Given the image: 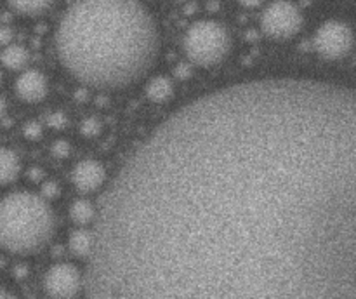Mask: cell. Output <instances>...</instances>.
<instances>
[{"instance_id": "6da1fadb", "label": "cell", "mask_w": 356, "mask_h": 299, "mask_svg": "<svg viewBox=\"0 0 356 299\" xmlns=\"http://www.w3.org/2000/svg\"><path fill=\"white\" fill-rule=\"evenodd\" d=\"M158 45L155 19L138 0H78L56 32L64 70L99 89L129 86L143 77Z\"/></svg>"}, {"instance_id": "7a4b0ae2", "label": "cell", "mask_w": 356, "mask_h": 299, "mask_svg": "<svg viewBox=\"0 0 356 299\" xmlns=\"http://www.w3.org/2000/svg\"><path fill=\"white\" fill-rule=\"evenodd\" d=\"M56 217L44 197L14 191L0 200V247L14 254L37 252L54 235Z\"/></svg>"}, {"instance_id": "3957f363", "label": "cell", "mask_w": 356, "mask_h": 299, "mask_svg": "<svg viewBox=\"0 0 356 299\" xmlns=\"http://www.w3.org/2000/svg\"><path fill=\"white\" fill-rule=\"evenodd\" d=\"M182 47L188 60L193 64L214 67L230 53L231 35L221 23L202 19L186 30Z\"/></svg>"}, {"instance_id": "277c9868", "label": "cell", "mask_w": 356, "mask_h": 299, "mask_svg": "<svg viewBox=\"0 0 356 299\" xmlns=\"http://www.w3.org/2000/svg\"><path fill=\"white\" fill-rule=\"evenodd\" d=\"M302 14L299 8L289 0H276L268 5L261 16V28L264 34L276 40H285L299 34L302 28Z\"/></svg>"}, {"instance_id": "5b68a950", "label": "cell", "mask_w": 356, "mask_h": 299, "mask_svg": "<svg viewBox=\"0 0 356 299\" xmlns=\"http://www.w3.org/2000/svg\"><path fill=\"white\" fill-rule=\"evenodd\" d=\"M316 53L329 61H337L348 56L353 49V30L348 23L329 19L320 25L313 38Z\"/></svg>"}, {"instance_id": "8992f818", "label": "cell", "mask_w": 356, "mask_h": 299, "mask_svg": "<svg viewBox=\"0 0 356 299\" xmlns=\"http://www.w3.org/2000/svg\"><path fill=\"white\" fill-rule=\"evenodd\" d=\"M82 285L80 272L70 263H58L44 275V291L51 298H73Z\"/></svg>"}, {"instance_id": "52a82bcc", "label": "cell", "mask_w": 356, "mask_h": 299, "mask_svg": "<svg viewBox=\"0 0 356 299\" xmlns=\"http://www.w3.org/2000/svg\"><path fill=\"white\" fill-rule=\"evenodd\" d=\"M104 180H106V171H104L103 164L93 158L78 162L71 171V183L82 193H91L103 187Z\"/></svg>"}, {"instance_id": "ba28073f", "label": "cell", "mask_w": 356, "mask_h": 299, "mask_svg": "<svg viewBox=\"0 0 356 299\" xmlns=\"http://www.w3.org/2000/svg\"><path fill=\"white\" fill-rule=\"evenodd\" d=\"M14 91L19 99L26 103L42 101L49 93V82L45 75L37 70H26L16 79Z\"/></svg>"}, {"instance_id": "9c48e42d", "label": "cell", "mask_w": 356, "mask_h": 299, "mask_svg": "<svg viewBox=\"0 0 356 299\" xmlns=\"http://www.w3.org/2000/svg\"><path fill=\"white\" fill-rule=\"evenodd\" d=\"M146 97L153 103H167L172 96H174V84L169 77L158 75L155 79L150 80L145 87Z\"/></svg>"}, {"instance_id": "30bf717a", "label": "cell", "mask_w": 356, "mask_h": 299, "mask_svg": "<svg viewBox=\"0 0 356 299\" xmlns=\"http://www.w3.org/2000/svg\"><path fill=\"white\" fill-rule=\"evenodd\" d=\"M21 162L9 148H0V184H9L19 176Z\"/></svg>"}, {"instance_id": "8fae6325", "label": "cell", "mask_w": 356, "mask_h": 299, "mask_svg": "<svg viewBox=\"0 0 356 299\" xmlns=\"http://www.w3.org/2000/svg\"><path fill=\"white\" fill-rule=\"evenodd\" d=\"M30 60V54L23 45H5V49L0 54V63L4 64L9 70H21Z\"/></svg>"}, {"instance_id": "7c38bea8", "label": "cell", "mask_w": 356, "mask_h": 299, "mask_svg": "<svg viewBox=\"0 0 356 299\" xmlns=\"http://www.w3.org/2000/svg\"><path fill=\"white\" fill-rule=\"evenodd\" d=\"M94 246V239L89 232L86 230H77L70 235V240H68V247H70V252L75 256H84L91 254Z\"/></svg>"}, {"instance_id": "4fadbf2b", "label": "cell", "mask_w": 356, "mask_h": 299, "mask_svg": "<svg viewBox=\"0 0 356 299\" xmlns=\"http://www.w3.org/2000/svg\"><path fill=\"white\" fill-rule=\"evenodd\" d=\"M8 2L16 12H19V14L35 16L47 11L54 0H8Z\"/></svg>"}, {"instance_id": "5bb4252c", "label": "cell", "mask_w": 356, "mask_h": 299, "mask_svg": "<svg viewBox=\"0 0 356 299\" xmlns=\"http://www.w3.org/2000/svg\"><path fill=\"white\" fill-rule=\"evenodd\" d=\"M96 216V209H94L93 204L89 200H84V198H77L73 200V204L70 206V217L73 223L77 224H89L91 221Z\"/></svg>"}, {"instance_id": "9a60e30c", "label": "cell", "mask_w": 356, "mask_h": 299, "mask_svg": "<svg viewBox=\"0 0 356 299\" xmlns=\"http://www.w3.org/2000/svg\"><path fill=\"white\" fill-rule=\"evenodd\" d=\"M101 129H103V125L96 117H87L80 123V134L84 138H96L101 134Z\"/></svg>"}, {"instance_id": "2e32d148", "label": "cell", "mask_w": 356, "mask_h": 299, "mask_svg": "<svg viewBox=\"0 0 356 299\" xmlns=\"http://www.w3.org/2000/svg\"><path fill=\"white\" fill-rule=\"evenodd\" d=\"M51 154L56 158H60V160H63V158H67L71 154V145L67 139H58V141L51 145Z\"/></svg>"}, {"instance_id": "e0dca14e", "label": "cell", "mask_w": 356, "mask_h": 299, "mask_svg": "<svg viewBox=\"0 0 356 299\" xmlns=\"http://www.w3.org/2000/svg\"><path fill=\"white\" fill-rule=\"evenodd\" d=\"M23 136H25L26 139H32V141H35V139H40L42 138V125L38 122H35V120L26 122L25 125H23Z\"/></svg>"}, {"instance_id": "ac0fdd59", "label": "cell", "mask_w": 356, "mask_h": 299, "mask_svg": "<svg viewBox=\"0 0 356 299\" xmlns=\"http://www.w3.org/2000/svg\"><path fill=\"white\" fill-rule=\"evenodd\" d=\"M47 123H49V125H51L52 129H58V131H60V129H64L68 125L67 113L52 112L51 115L47 117Z\"/></svg>"}, {"instance_id": "d6986e66", "label": "cell", "mask_w": 356, "mask_h": 299, "mask_svg": "<svg viewBox=\"0 0 356 299\" xmlns=\"http://www.w3.org/2000/svg\"><path fill=\"white\" fill-rule=\"evenodd\" d=\"M60 195V184L56 181H47V183L42 184V195L45 200H52V198H56Z\"/></svg>"}, {"instance_id": "ffe728a7", "label": "cell", "mask_w": 356, "mask_h": 299, "mask_svg": "<svg viewBox=\"0 0 356 299\" xmlns=\"http://www.w3.org/2000/svg\"><path fill=\"white\" fill-rule=\"evenodd\" d=\"M174 75L179 80H188L189 77H191V64L179 63L178 67L174 68Z\"/></svg>"}, {"instance_id": "44dd1931", "label": "cell", "mask_w": 356, "mask_h": 299, "mask_svg": "<svg viewBox=\"0 0 356 299\" xmlns=\"http://www.w3.org/2000/svg\"><path fill=\"white\" fill-rule=\"evenodd\" d=\"M28 272H30V268H28V265H25V263H19V265H16L14 268H12V275H14V278H18V280L28 277Z\"/></svg>"}, {"instance_id": "7402d4cb", "label": "cell", "mask_w": 356, "mask_h": 299, "mask_svg": "<svg viewBox=\"0 0 356 299\" xmlns=\"http://www.w3.org/2000/svg\"><path fill=\"white\" fill-rule=\"evenodd\" d=\"M28 178H30L32 181H40L42 178H44V171L38 167L30 169V171H28Z\"/></svg>"}, {"instance_id": "603a6c76", "label": "cell", "mask_w": 356, "mask_h": 299, "mask_svg": "<svg viewBox=\"0 0 356 299\" xmlns=\"http://www.w3.org/2000/svg\"><path fill=\"white\" fill-rule=\"evenodd\" d=\"M12 37V32L8 30V28H2L0 30V44H8Z\"/></svg>"}, {"instance_id": "cb8c5ba5", "label": "cell", "mask_w": 356, "mask_h": 299, "mask_svg": "<svg viewBox=\"0 0 356 299\" xmlns=\"http://www.w3.org/2000/svg\"><path fill=\"white\" fill-rule=\"evenodd\" d=\"M240 4L244 5V8L254 9V8H259V5L263 4V0H240Z\"/></svg>"}, {"instance_id": "d4e9b609", "label": "cell", "mask_w": 356, "mask_h": 299, "mask_svg": "<svg viewBox=\"0 0 356 299\" xmlns=\"http://www.w3.org/2000/svg\"><path fill=\"white\" fill-rule=\"evenodd\" d=\"M87 97H89V94H87L86 89H78L77 93H75V99H77V101H80V103L87 101Z\"/></svg>"}, {"instance_id": "484cf974", "label": "cell", "mask_w": 356, "mask_h": 299, "mask_svg": "<svg viewBox=\"0 0 356 299\" xmlns=\"http://www.w3.org/2000/svg\"><path fill=\"white\" fill-rule=\"evenodd\" d=\"M5 112H8V103H5L4 97H0V119H4Z\"/></svg>"}, {"instance_id": "4316f807", "label": "cell", "mask_w": 356, "mask_h": 299, "mask_svg": "<svg viewBox=\"0 0 356 299\" xmlns=\"http://www.w3.org/2000/svg\"><path fill=\"white\" fill-rule=\"evenodd\" d=\"M9 296H11V294H9V292L5 291V289L0 287V299H2V298H9Z\"/></svg>"}, {"instance_id": "83f0119b", "label": "cell", "mask_w": 356, "mask_h": 299, "mask_svg": "<svg viewBox=\"0 0 356 299\" xmlns=\"http://www.w3.org/2000/svg\"><path fill=\"white\" fill-rule=\"evenodd\" d=\"M5 266V259H4V256H0V270L4 268Z\"/></svg>"}, {"instance_id": "f1b7e54d", "label": "cell", "mask_w": 356, "mask_h": 299, "mask_svg": "<svg viewBox=\"0 0 356 299\" xmlns=\"http://www.w3.org/2000/svg\"><path fill=\"white\" fill-rule=\"evenodd\" d=\"M0 84H2V71H0Z\"/></svg>"}]
</instances>
